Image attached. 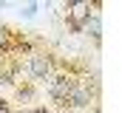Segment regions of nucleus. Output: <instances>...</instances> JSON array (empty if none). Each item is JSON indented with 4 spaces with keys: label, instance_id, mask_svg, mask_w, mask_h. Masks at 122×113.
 I'll list each match as a JSON object with an SVG mask.
<instances>
[{
    "label": "nucleus",
    "instance_id": "obj_1",
    "mask_svg": "<svg viewBox=\"0 0 122 113\" xmlns=\"http://www.w3.org/2000/svg\"><path fill=\"white\" fill-rule=\"evenodd\" d=\"M74 85H77V79H74L71 74H51V76H48V93L62 105V102L68 99V93L74 90Z\"/></svg>",
    "mask_w": 122,
    "mask_h": 113
},
{
    "label": "nucleus",
    "instance_id": "obj_2",
    "mask_svg": "<svg viewBox=\"0 0 122 113\" xmlns=\"http://www.w3.org/2000/svg\"><path fill=\"white\" fill-rule=\"evenodd\" d=\"M97 9V3H68L65 6V11H68V26H71V31H82V26H85V20L91 17V11Z\"/></svg>",
    "mask_w": 122,
    "mask_h": 113
},
{
    "label": "nucleus",
    "instance_id": "obj_3",
    "mask_svg": "<svg viewBox=\"0 0 122 113\" xmlns=\"http://www.w3.org/2000/svg\"><path fill=\"white\" fill-rule=\"evenodd\" d=\"M26 71H29V76H34V79H48L51 74H54V59L48 54H34L29 56V65H26Z\"/></svg>",
    "mask_w": 122,
    "mask_h": 113
},
{
    "label": "nucleus",
    "instance_id": "obj_4",
    "mask_svg": "<svg viewBox=\"0 0 122 113\" xmlns=\"http://www.w3.org/2000/svg\"><path fill=\"white\" fill-rule=\"evenodd\" d=\"M94 96H97V93H94V90H91L85 82H77V85H74V90L68 93V99H65L62 105H68V108L80 110V108H88V105H91V102H94Z\"/></svg>",
    "mask_w": 122,
    "mask_h": 113
},
{
    "label": "nucleus",
    "instance_id": "obj_5",
    "mask_svg": "<svg viewBox=\"0 0 122 113\" xmlns=\"http://www.w3.org/2000/svg\"><path fill=\"white\" fill-rule=\"evenodd\" d=\"M82 31H88V34L94 37V42H99V40H102V20H99V14H91V17L85 20Z\"/></svg>",
    "mask_w": 122,
    "mask_h": 113
},
{
    "label": "nucleus",
    "instance_id": "obj_6",
    "mask_svg": "<svg viewBox=\"0 0 122 113\" xmlns=\"http://www.w3.org/2000/svg\"><path fill=\"white\" fill-rule=\"evenodd\" d=\"M9 48H11V31L0 26V51H9Z\"/></svg>",
    "mask_w": 122,
    "mask_h": 113
},
{
    "label": "nucleus",
    "instance_id": "obj_7",
    "mask_svg": "<svg viewBox=\"0 0 122 113\" xmlns=\"http://www.w3.org/2000/svg\"><path fill=\"white\" fill-rule=\"evenodd\" d=\"M37 9H40L37 3H26V6H23V14H26V17H34V14H37Z\"/></svg>",
    "mask_w": 122,
    "mask_h": 113
},
{
    "label": "nucleus",
    "instance_id": "obj_8",
    "mask_svg": "<svg viewBox=\"0 0 122 113\" xmlns=\"http://www.w3.org/2000/svg\"><path fill=\"white\" fill-rule=\"evenodd\" d=\"M17 99H31V88H17Z\"/></svg>",
    "mask_w": 122,
    "mask_h": 113
},
{
    "label": "nucleus",
    "instance_id": "obj_9",
    "mask_svg": "<svg viewBox=\"0 0 122 113\" xmlns=\"http://www.w3.org/2000/svg\"><path fill=\"white\" fill-rule=\"evenodd\" d=\"M0 113H11V108H9V102H3V99H0Z\"/></svg>",
    "mask_w": 122,
    "mask_h": 113
},
{
    "label": "nucleus",
    "instance_id": "obj_10",
    "mask_svg": "<svg viewBox=\"0 0 122 113\" xmlns=\"http://www.w3.org/2000/svg\"><path fill=\"white\" fill-rule=\"evenodd\" d=\"M23 113H48V110H23Z\"/></svg>",
    "mask_w": 122,
    "mask_h": 113
},
{
    "label": "nucleus",
    "instance_id": "obj_11",
    "mask_svg": "<svg viewBox=\"0 0 122 113\" xmlns=\"http://www.w3.org/2000/svg\"><path fill=\"white\" fill-rule=\"evenodd\" d=\"M0 6H3V3H0Z\"/></svg>",
    "mask_w": 122,
    "mask_h": 113
}]
</instances>
